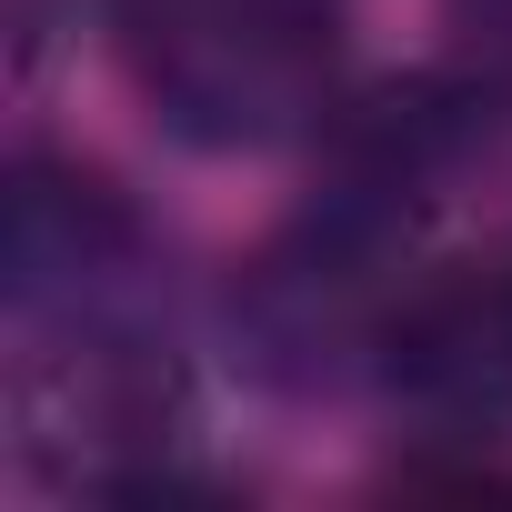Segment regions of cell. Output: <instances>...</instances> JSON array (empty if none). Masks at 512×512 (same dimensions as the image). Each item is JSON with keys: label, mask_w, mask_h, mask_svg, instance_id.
<instances>
[{"label": "cell", "mask_w": 512, "mask_h": 512, "mask_svg": "<svg viewBox=\"0 0 512 512\" xmlns=\"http://www.w3.org/2000/svg\"><path fill=\"white\" fill-rule=\"evenodd\" d=\"M131 71L201 151H272L342 101L332 0H131Z\"/></svg>", "instance_id": "6da1fadb"}, {"label": "cell", "mask_w": 512, "mask_h": 512, "mask_svg": "<svg viewBox=\"0 0 512 512\" xmlns=\"http://www.w3.org/2000/svg\"><path fill=\"white\" fill-rule=\"evenodd\" d=\"M141 262H151V241L101 171H71L41 151L11 171V302H21V322H41V332L131 322Z\"/></svg>", "instance_id": "7a4b0ae2"}, {"label": "cell", "mask_w": 512, "mask_h": 512, "mask_svg": "<svg viewBox=\"0 0 512 512\" xmlns=\"http://www.w3.org/2000/svg\"><path fill=\"white\" fill-rule=\"evenodd\" d=\"M392 402H412L442 432H502L512 422V262H462L392 302L382 362Z\"/></svg>", "instance_id": "3957f363"}]
</instances>
